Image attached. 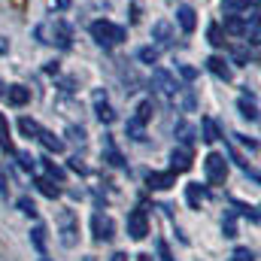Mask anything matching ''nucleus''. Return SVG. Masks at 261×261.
I'll list each match as a JSON object with an SVG mask.
<instances>
[{
  "label": "nucleus",
  "instance_id": "ea45409f",
  "mask_svg": "<svg viewBox=\"0 0 261 261\" xmlns=\"http://www.w3.org/2000/svg\"><path fill=\"white\" fill-rule=\"evenodd\" d=\"M70 3H73V0H49V6H52L55 12H64V9H70Z\"/></svg>",
  "mask_w": 261,
  "mask_h": 261
},
{
  "label": "nucleus",
  "instance_id": "2eb2a0df",
  "mask_svg": "<svg viewBox=\"0 0 261 261\" xmlns=\"http://www.w3.org/2000/svg\"><path fill=\"white\" fill-rule=\"evenodd\" d=\"M152 37H155L161 46H170V43H173V24H170V21H155V24H152Z\"/></svg>",
  "mask_w": 261,
  "mask_h": 261
},
{
  "label": "nucleus",
  "instance_id": "2f4dec72",
  "mask_svg": "<svg viewBox=\"0 0 261 261\" xmlns=\"http://www.w3.org/2000/svg\"><path fill=\"white\" fill-rule=\"evenodd\" d=\"M12 155L18 158V164H21V170H34V167H37V158H34L31 152H18V149H15Z\"/></svg>",
  "mask_w": 261,
  "mask_h": 261
},
{
  "label": "nucleus",
  "instance_id": "412c9836",
  "mask_svg": "<svg viewBox=\"0 0 261 261\" xmlns=\"http://www.w3.org/2000/svg\"><path fill=\"white\" fill-rule=\"evenodd\" d=\"M49 152H64V140H58L55 134H49V130H40V137H37Z\"/></svg>",
  "mask_w": 261,
  "mask_h": 261
},
{
  "label": "nucleus",
  "instance_id": "a18cd8bd",
  "mask_svg": "<svg viewBox=\"0 0 261 261\" xmlns=\"http://www.w3.org/2000/svg\"><path fill=\"white\" fill-rule=\"evenodd\" d=\"M6 52H9V43H6V40L0 37V55H6Z\"/></svg>",
  "mask_w": 261,
  "mask_h": 261
},
{
  "label": "nucleus",
  "instance_id": "f03ea898",
  "mask_svg": "<svg viewBox=\"0 0 261 261\" xmlns=\"http://www.w3.org/2000/svg\"><path fill=\"white\" fill-rule=\"evenodd\" d=\"M152 113H155V103H152V100H140V103H137L134 116H130L128 125H125V134H128L130 140H137V143L146 140V125H149Z\"/></svg>",
  "mask_w": 261,
  "mask_h": 261
},
{
  "label": "nucleus",
  "instance_id": "7c9ffc66",
  "mask_svg": "<svg viewBox=\"0 0 261 261\" xmlns=\"http://www.w3.org/2000/svg\"><path fill=\"white\" fill-rule=\"evenodd\" d=\"M107 155H110V164H113V167H125V158H122V152L113 146V140H107Z\"/></svg>",
  "mask_w": 261,
  "mask_h": 261
},
{
  "label": "nucleus",
  "instance_id": "20e7f679",
  "mask_svg": "<svg viewBox=\"0 0 261 261\" xmlns=\"http://www.w3.org/2000/svg\"><path fill=\"white\" fill-rule=\"evenodd\" d=\"M203 173H206V182H210V186H222V182L228 179V161H225V155L210 152V155L203 158Z\"/></svg>",
  "mask_w": 261,
  "mask_h": 261
},
{
  "label": "nucleus",
  "instance_id": "f257e3e1",
  "mask_svg": "<svg viewBox=\"0 0 261 261\" xmlns=\"http://www.w3.org/2000/svg\"><path fill=\"white\" fill-rule=\"evenodd\" d=\"M91 37H94L97 46L113 49V46H122V43H125L128 31H125L122 24H113V21H107V18H97V21H91Z\"/></svg>",
  "mask_w": 261,
  "mask_h": 261
},
{
  "label": "nucleus",
  "instance_id": "79ce46f5",
  "mask_svg": "<svg viewBox=\"0 0 261 261\" xmlns=\"http://www.w3.org/2000/svg\"><path fill=\"white\" fill-rule=\"evenodd\" d=\"M0 195H3V197L9 195V182H6V173H3V167H0Z\"/></svg>",
  "mask_w": 261,
  "mask_h": 261
},
{
  "label": "nucleus",
  "instance_id": "c9c22d12",
  "mask_svg": "<svg viewBox=\"0 0 261 261\" xmlns=\"http://www.w3.org/2000/svg\"><path fill=\"white\" fill-rule=\"evenodd\" d=\"M176 70H179V76H182L186 82H195V79H197V70H195V67H189V64H179Z\"/></svg>",
  "mask_w": 261,
  "mask_h": 261
},
{
  "label": "nucleus",
  "instance_id": "4be33fe9",
  "mask_svg": "<svg viewBox=\"0 0 261 261\" xmlns=\"http://www.w3.org/2000/svg\"><path fill=\"white\" fill-rule=\"evenodd\" d=\"M31 243H34V249H37L40 255H46V225H34V231H31Z\"/></svg>",
  "mask_w": 261,
  "mask_h": 261
},
{
  "label": "nucleus",
  "instance_id": "e433bc0d",
  "mask_svg": "<svg viewBox=\"0 0 261 261\" xmlns=\"http://www.w3.org/2000/svg\"><path fill=\"white\" fill-rule=\"evenodd\" d=\"M231 58H234V61H237L240 67L249 64V52H246V49H234V52H231Z\"/></svg>",
  "mask_w": 261,
  "mask_h": 261
},
{
  "label": "nucleus",
  "instance_id": "a878e982",
  "mask_svg": "<svg viewBox=\"0 0 261 261\" xmlns=\"http://www.w3.org/2000/svg\"><path fill=\"white\" fill-rule=\"evenodd\" d=\"M176 134H179V143H182V146H192V143H195V128H192L189 122H179V125H176Z\"/></svg>",
  "mask_w": 261,
  "mask_h": 261
},
{
  "label": "nucleus",
  "instance_id": "cd10ccee",
  "mask_svg": "<svg viewBox=\"0 0 261 261\" xmlns=\"http://www.w3.org/2000/svg\"><path fill=\"white\" fill-rule=\"evenodd\" d=\"M137 58H140L143 64H158V49H155V46H143V49L137 52Z\"/></svg>",
  "mask_w": 261,
  "mask_h": 261
},
{
  "label": "nucleus",
  "instance_id": "393cba45",
  "mask_svg": "<svg viewBox=\"0 0 261 261\" xmlns=\"http://www.w3.org/2000/svg\"><path fill=\"white\" fill-rule=\"evenodd\" d=\"M18 130H21V134H24V137H34V140H37V137H40V125H37V122H34V119H28V116H21V119H18Z\"/></svg>",
  "mask_w": 261,
  "mask_h": 261
},
{
  "label": "nucleus",
  "instance_id": "473e14b6",
  "mask_svg": "<svg viewBox=\"0 0 261 261\" xmlns=\"http://www.w3.org/2000/svg\"><path fill=\"white\" fill-rule=\"evenodd\" d=\"M231 261H255V252H252L249 246H237V249L231 252Z\"/></svg>",
  "mask_w": 261,
  "mask_h": 261
},
{
  "label": "nucleus",
  "instance_id": "9d476101",
  "mask_svg": "<svg viewBox=\"0 0 261 261\" xmlns=\"http://www.w3.org/2000/svg\"><path fill=\"white\" fill-rule=\"evenodd\" d=\"M146 186L152 189V192H164V189H170V186H176V173L173 170H155V173H149L146 176Z\"/></svg>",
  "mask_w": 261,
  "mask_h": 261
},
{
  "label": "nucleus",
  "instance_id": "1a4fd4ad",
  "mask_svg": "<svg viewBox=\"0 0 261 261\" xmlns=\"http://www.w3.org/2000/svg\"><path fill=\"white\" fill-rule=\"evenodd\" d=\"M170 170H173V173L192 170V149H189V146H176V149L170 152Z\"/></svg>",
  "mask_w": 261,
  "mask_h": 261
},
{
  "label": "nucleus",
  "instance_id": "39448f33",
  "mask_svg": "<svg viewBox=\"0 0 261 261\" xmlns=\"http://www.w3.org/2000/svg\"><path fill=\"white\" fill-rule=\"evenodd\" d=\"M128 234H130V240H143L149 234V213L143 206H137V210L128 213Z\"/></svg>",
  "mask_w": 261,
  "mask_h": 261
},
{
  "label": "nucleus",
  "instance_id": "bb28decb",
  "mask_svg": "<svg viewBox=\"0 0 261 261\" xmlns=\"http://www.w3.org/2000/svg\"><path fill=\"white\" fill-rule=\"evenodd\" d=\"M206 40H210L216 49H222V46H225V34H222V28H219V24H210V31H206Z\"/></svg>",
  "mask_w": 261,
  "mask_h": 261
},
{
  "label": "nucleus",
  "instance_id": "f8f14e48",
  "mask_svg": "<svg viewBox=\"0 0 261 261\" xmlns=\"http://www.w3.org/2000/svg\"><path fill=\"white\" fill-rule=\"evenodd\" d=\"M94 116H97V122H103V125H113V122H116V113H113V107H110V100H107L103 91L94 94Z\"/></svg>",
  "mask_w": 261,
  "mask_h": 261
},
{
  "label": "nucleus",
  "instance_id": "37998d69",
  "mask_svg": "<svg viewBox=\"0 0 261 261\" xmlns=\"http://www.w3.org/2000/svg\"><path fill=\"white\" fill-rule=\"evenodd\" d=\"M70 170H79V173H88V170H85V164H82L79 158H73V161H70Z\"/></svg>",
  "mask_w": 261,
  "mask_h": 261
},
{
  "label": "nucleus",
  "instance_id": "9b49d317",
  "mask_svg": "<svg viewBox=\"0 0 261 261\" xmlns=\"http://www.w3.org/2000/svg\"><path fill=\"white\" fill-rule=\"evenodd\" d=\"M186 200H189L192 210H200V206L210 200V189L200 186V182H189V186H186Z\"/></svg>",
  "mask_w": 261,
  "mask_h": 261
},
{
  "label": "nucleus",
  "instance_id": "dca6fc26",
  "mask_svg": "<svg viewBox=\"0 0 261 261\" xmlns=\"http://www.w3.org/2000/svg\"><path fill=\"white\" fill-rule=\"evenodd\" d=\"M6 100H9L12 107H24V103L31 100V88H24V85H9V88H6Z\"/></svg>",
  "mask_w": 261,
  "mask_h": 261
},
{
  "label": "nucleus",
  "instance_id": "b1692460",
  "mask_svg": "<svg viewBox=\"0 0 261 261\" xmlns=\"http://www.w3.org/2000/svg\"><path fill=\"white\" fill-rule=\"evenodd\" d=\"M0 149H6V152H15V146H12V137H9V122H6V116L0 113Z\"/></svg>",
  "mask_w": 261,
  "mask_h": 261
},
{
  "label": "nucleus",
  "instance_id": "49530a36",
  "mask_svg": "<svg viewBox=\"0 0 261 261\" xmlns=\"http://www.w3.org/2000/svg\"><path fill=\"white\" fill-rule=\"evenodd\" d=\"M0 94H3V82H0Z\"/></svg>",
  "mask_w": 261,
  "mask_h": 261
},
{
  "label": "nucleus",
  "instance_id": "c85d7f7f",
  "mask_svg": "<svg viewBox=\"0 0 261 261\" xmlns=\"http://www.w3.org/2000/svg\"><path fill=\"white\" fill-rule=\"evenodd\" d=\"M249 3H258V0H222V9L225 12H243Z\"/></svg>",
  "mask_w": 261,
  "mask_h": 261
},
{
  "label": "nucleus",
  "instance_id": "6e6552de",
  "mask_svg": "<svg viewBox=\"0 0 261 261\" xmlns=\"http://www.w3.org/2000/svg\"><path fill=\"white\" fill-rule=\"evenodd\" d=\"M91 234H94V240H113L116 222H113L107 213H94V216H91Z\"/></svg>",
  "mask_w": 261,
  "mask_h": 261
},
{
  "label": "nucleus",
  "instance_id": "7ed1b4c3",
  "mask_svg": "<svg viewBox=\"0 0 261 261\" xmlns=\"http://www.w3.org/2000/svg\"><path fill=\"white\" fill-rule=\"evenodd\" d=\"M58 240L67 249H73L76 240H79V219H76L73 210H61L58 213Z\"/></svg>",
  "mask_w": 261,
  "mask_h": 261
},
{
  "label": "nucleus",
  "instance_id": "a211bd4d",
  "mask_svg": "<svg viewBox=\"0 0 261 261\" xmlns=\"http://www.w3.org/2000/svg\"><path fill=\"white\" fill-rule=\"evenodd\" d=\"M237 110H240V116L243 119H249V122H258V103H255V97H240L237 100Z\"/></svg>",
  "mask_w": 261,
  "mask_h": 261
},
{
  "label": "nucleus",
  "instance_id": "58836bf2",
  "mask_svg": "<svg viewBox=\"0 0 261 261\" xmlns=\"http://www.w3.org/2000/svg\"><path fill=\"white\" fill-rule=\"evenodd\" d=\"M67 134H70V140H76L79 146H85V130L82 128H67Z\"/></svg>",
  "mask_w": 261,
  "mask_h": 261
},
{
  "label": "nucleus",
  "instance_id": "ddd939ff",
  "mask_svg": "<svg viewBox=\"0 0 261 261\" xmlns=\"http://www.w3.org/2000/svg\"><path fill=\"white\" fill-rule=\"evenodd\" d=\"M246 28H249V21H246L240 12H228V15H225V34H231V37H243Z\"/></svg>",
  "mask_w": 261,
  "mask_h": 261
},
{
  "label": "nucleus",
  "instance_id": "5701e85b",
  "mask_svg": "<svg viewBox=\"0 0 261 261\" xmlns=\"http://www.w3.org/2000/svg\"><path fill=\"white\" fill-rule=\"evenodd\" d=\"M222 234L231 240V237H237V213L234 210H228L225 213V219H222Z\"/></svg>",
  "mask_w": 261,
  "mask_h": 261
},
{
  "label": "nucleus",
  "instance_id": "a19ab883",
  "mask_svg": "<svg viewBox=\"0 0 261 261\" xmlns=\"http://www.w3.org/2000/svg\"><path fill=\"white\" fill-rule=\"evenodd\" d=\"M234 137H237V140H240V143H243V146H249V149H252V152H255V149H258V143H255V140H249V137H243V134H234Z\"/></svg>",
  "mask_w": 261,
  "mask_h": 261
},
{
  "label": "nucleus",
  "instance_id": "0eeeda50",
  "mask_svg": "<svg viewBox=\"0 0 261 261\" xmlns=\"http://www.w3.org/2000/svg\"><path fill=\"white\" fill-rule=\"evenodd\" d=\"M40 31H43V34H52L46 43H58L61 49H70V40H73L70 24H64V21H55V24H40Z\"/></svg>",
  "mask_w": 261,
  "mask_h": 261
},
{
  "label": "nucleus",
  "instance_id": "c756f323",
  "mask_svg": "<svg viewBox=\"0 0 261 261\" xmlns=\"http://www.w3.org/2000/svg\"><path fill=\"white\" fill-rule=\"evenodd\" d=\"M15 206H18V210H21L24 216H31V219L37 216V203H34V200H31L28 195H21V197H18V200H15Z\"/></svg>",
  "mask_w": 261,
  "mask_h": 261
},
{
  "label": "nucleus",
  "instance_id": "aec40b11",
  "mask_svg": "<svg viewBox=\"0 0 261 261\" xmlns=\"http://www.w3.org/2000/svg\"><path fill=\"white\" fill-rule=\"evenodd\" d=\"M34 186L40 189V195L52 197V200H55V197H61V189H58V186H55V179H49V176H40V179H37Z\"/></svg>",
  "mask_w": 261,
  "mask_h": 261
},
{
  "label": "nucleus",
  "instance_id": "6ab92c4d",
  "mask_svg": "<svg viewBox=\"0 0 261 261\" xmlns=\"http://www.w3.org/2000/svg\"><path fill=\"white\" fill-rule=\"evenodd\" d=\"M200 130H203V137H200L203 143H216V140H222V130H219V125H216V119H210V116L200 122Z\"/></svg>",
  "mask_w": 261,
  "mask_h": 261
},
{
  "label": "nucleus",
  "instance_id": "f3484780",
  "mask_svg": "<svg viewBox=\"0 0 261 261\" xmlns=\"http://www.w3.org/2000/svg\"><path fill=\"white\" fill-rule=\"evenodd\" d=\"M176 21H179V28H182L186 34H192V31L197 28L195 9H192V6H179V9H176Z\"/></svg>",
  "mask_w": 261,
  "mask_h": 261
},
{
  "label": "nucleus",
  "instance_id": "c03bdc74",
  "mask_svg": "<svg viewBox=\"0 0 261 261\" xmlns=\"http://www.w3.org/2000/svg\"><path fill=\"white\" fill-rule=\"evenodd\" d=\"M110 261H130V258H128V252H113Z\"/></svg>",
  "mask_w": 261,
  "mask_h": 261
},
{
  "label": "nucleus",
  "instance_id": "de8ad7c7",
  "mask_svg": "<svg viewBox=\"0 0 261 261\" xmlns=\"http://www.w3.org/2000/svg\"><path fill=\"white\" fill-rule=\"evenodd\" d=\"M40 261H52V258H40Z\"/></svg>",
  "mask_w": 261,
  "mask_h": 261
},
{
  "label": "nucleus",
  "instance_id": "4468645a",
  "mask_svg": "<svg viewBox=\"0 0 261 261\" xmlns=\"http://www.w3.org/2000/svg\"><path fill=\"white\" fill-rule=\"evenodd\" d=\"M206 70L213 73V76H219V79H225V82H231V67H228V61L222 58V55H210L206 58Z\"/></svg>",
  "mask_w": 261,
  "mask_h": 261
},
{
  "label": "nucleus",
  "instance_id": "72a5a7b5",
  "mask_svg": "<svg viewBox=\"0 0 261 261\" xmlns=\"http://www.w3.org/2000/svg\"><path fill=\"white\" fill-rule=\"evenodd\" d=\"M43 167H46V173H49V179H64V170L61 167H55V161H49V158H43Z\"/></svg>",
  "mask_w": 261,
  "mask_h": 261
},
{
  "label": "nucleus",
  "instance_id": "f704fd0d",
  "mask_svg": "<svg viewBox=\"0 0 261 261\" xmlns=\"http://www.w3.org/2000/svg\"><path fill=\"white\" fill-rule=\"evenodd\" d=\"M234 206H237V210L252 222V225H258V213H255V206H249V203H234Z\"/></svg>",
  "mask_w": 261,
  "mask_h": 261
},
{
  "label": "nucleus",
  "instance_id": "4c0bfd02",
  "mask_svg": "<svg viewBox=\"0 0 261 261\" xmlns=\"http://www.w3.org/2000/svg\"><path fill=\"white\" fill-rule=\"evenodd\" d=\"M155 246H158V258H161V261H173V255H170V249H167V243H164V240H158Z\"/></svg>",
  "mask_w": 261,
  "mask_h": 261
},
{
  "label": "nucleus",
  "instance_id": "423d86ee",
  "mask_svg": "<svg viewBox=\"0 0 261 261\" xmlns=\"http://www.w3.org/2000/svg\"><path fill=\"white\" fill-rule=\"evenodd\" d=\"M152 88H155L158 94H164V97H173V94L179 91L176 79H173L167 70H161V67H155V70H152Z\"/></svg>",
  "mask_w": 261,
  "mask_h": 261
}]
</instances>
